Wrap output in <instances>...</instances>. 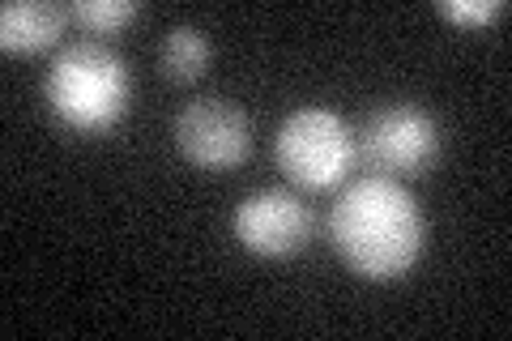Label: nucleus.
I'll use <instances>...</instances> for the list:
<instances>
[{
    "label": "nucleus",
    "instance_id": "nucleus-7",
    "mask_svg": "<svg viewBox=\"0 0 512 341\" xmlns=\"http://www.w3.org/2000/svg\"><path fill=\"white\" fill-rule=\"evenodd\" d=\"M69 22V5H47V0H9L0 9V47L5 52H43L60 39Z\"/></svg>",
    "mask_w": 512,
    "mask_h": 341
},
{
    "label": "nucleus",
    "instance_id": "nucleus-1",
    "mask_svg": "<svg viewBox=\"0 0 512 341\" xmlns=\"http://www.w3.org/2000/svg\"><path fill=\"white\" fill-rule=\"evenodd\" d=\"M338 256L367 282H397L423 256L427 222L410 192L389 175H363L329 214Z\"/></svg>",
    "mask_w": 512,
    "mask_h": 341
},
{
    "label": "nucleus",
    "instance_id": "nucleus-5",
    "mask_svg": "<svg viewBox=\"0 0 512 341\" xmlns=\"http://www.w3.org/2000/svg\"><path fill=\"white\" fill-rule=\"evenodd\" d=\"M175 145L180 154L201 171H231L248 158V116L244 107L231 99H192L180 116H175Z\"/></svg>",
    "mask_w": 512,
    "mask_h": 341
},
{
    "label": "nucleus",
    "instance_id": "nucleus-3",
    "mask_svg": "<svg viewBox=\"0 0 512 341\" xmlns=\"http://www.w3.org/2000/svg\"><path fill=\"white\" fill-rule=\"evenodd\" d=\"M274 154L291 184L308 188V192H325L350 175V167H355V158H359V141L338 111L299 107L278 124Z\"/></svg>",
    "mask_w": 512,
    "mask_h": 341
},
{
    "label": "nucleus",
    "instance_id": "nucleus-4",
    "mask_svg": "<svg viewBox=\"0 0 512 341\" xmlns=\"http://www.w3.org/2000/svg\"><path fill=\"white\" fill-rule=\"evenodd\" d=\"M359 141V154L367 167H376L389 180H414L427 175L440 158V124L419 103H384L367 116Z\"/></svg>",
    "mask_w": 512,
    "mask_h": 341
},
{
    "label": "nucleus",
    "instance_id": "nucleus-10",
    "mask_svg": "<svg viewBox=\"0 0 512 341\" xmlns=\"http://www.w3.org/2000/svg\"><path fill=\"white\" fill-rule=\"evenodd\" d=\"M440 18L457 26H491L504 18V0H440Z\"/></svg>",
    "mask_w": 512,
    "mask_h": 341
},
{
    "label": "nucleus",
    "instance_id": "nucleus-8",
    "mask_svg": "<svg viewBox=\"0 0 512 341\" xmlns=\"http://www.w3.org/2000/svg\"><path fill=\"white\" fill-rule=\"evenodd\" d=\"M158 64L171 81H197L210 69V39L197 26H171L163 47H158Z\"/></svg>",
    "mask_w": 512,
    "mask_h": 341
},
{
    "label": "nucleus",
    "instance_id": "nucleus-9",
    "mask_svg": "<svg viewBox=\"0 0 512 341\" xmlns=\"http://www.w3.org/2000/svg\"><path fill=\"white\" fill-rule=\"evenodd\" d=\"M137 0H73L69 5V18L77 26H86L90 35H116L128 22L137 18Z\"/></svg>",
    "mask_w": 512,
    "mask_h": 341
},
{
    "label": "nucleus",
    "instance_id": "nucleus-2",
    "mask_svg": "<svg viewBox=\"0 0 512 341\" xmlns=\"http://www.w3.org/2000/svg\"><path fill=\"white\" fill-rule=\"evenodd\" d=\"M43 94L52 116L73 133L99 137L128 116L133 77L120 52L103 43H73L52 60L43 77Z\"/></svg>",
    "mask_w": 512,
    "mask_h": 341
},
{
    "label": "nucleus",
    "instance_id": "nucleus-6",
    "mask_svg": "<svg viewBox=\"0 0 512 341\" xmlns=\"http://www.w3.org/2000/svg\"><path fill=\"white\" fill-rule=\"evenodd\" d=\"M235 239L244 243L252 256H269V261L295 256L308 248V239H312V209L286 188H261L239 201Z\"/></svg>",
    "mask_w": 512,
    "mask_h": 341
}]
</instances>
